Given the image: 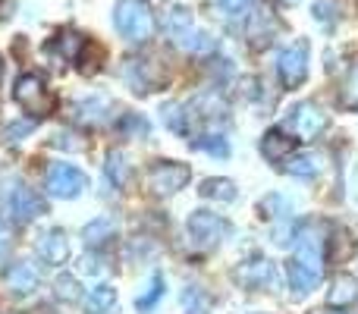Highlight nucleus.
Masks as SVG:
<instances>
[{"label": "nucleus", "instance_id": "obj_36", "mask_svg": "<svg viewBox=\"0 0 358 314\" xmlns=\"http://www.w3.org/2000/svg\"><path fill=\"white\" fill-rule=\"evenodd\" d=\"M0 76H3V63H0Z\"/></svg>", "mask_w": 358, "mask_h": 314}, {"label": "nucleus", "instance_id": "obj_21", "mask_svg": "<svg viewBox=\"0 0 358 314\" xmlns=\"http://www.w3.org/2000/svg\"><path fill=\"white\" fill-rule=\"evenodd\" d=\"M129 157H126V151H110L107 155V179H110L117 189H123L126 183H129Z\"/></svg>", "mask_w": 358, "mask_h": 314}, {"label": "nucleus", "instance_id": "obj_35", "mask_svg": "<svg viewBox=\"0 0 358 314\" xmlns=\"http://www.w3.org/2000/svg\"><path fill=\"white\" fill-rule=\"evenodd\" d=\"M286 3H299V0H286Z\"/></svg>", "mask_w": 358, "mask_h": 314}, {"label": "nucleus", "instance_id": "obj_31", "mask_svg": "<svg viewBox=\"0 0 358 314\" xmlns=\"http://www.w3.org/2000/svg\"><path fill=\"white\" fill-rule=\"evenodd\" d=\"M217 6H220L223 13H229V16H245L252 0H217Z\"/></svg>", "mask_w": 358, "mask_h": 314}, {"label": "nucleus", "instance_id": "obj_5", "mask_svg": "<svg viewBox=\"0 0 358 314\" xmlns=\"http://www.w3.org/2000/svg\"><path fill=\"white\" fill-rule=\"evenodd\" d=\"M324 129H327V113L317 104H311V101L296 104L289 110V117H286V132H289L296 142H311V138H317Z\"/></svg>", "mask_w": 358, "mask_h": 314}, {"label": "nucleus", "instance_id": "obj_19", "mask_svg": "<svg viewBox=\"0 0 358 314\" xmlns=\"http://www.w3.org/2000/svg\"><path fill=\"white\" fill-rule=\"evenodd\" d=\"M73 120L82 126H101L107 120V104L101 98H92V101H79L73 107Z\"/></svg>", "mask_w": 358, "mask_h": 314}, {"label": "nucleus", "instance_id": "obj_18", "mask_svg": "<svg viewBox=\"0 0 358 314\" xmlns=\"http://www.w3.org/2000/svg\"><path fill=\"white\" fill-rule=\"evenodd\" d=\"M113 233H117V227H113L110 217H98V220L85 223V229H82V242H85L88 248H101L113 239Z\"/></svg>", "mask_w": 358, "mask_h": 314}, {"label": "nucleus", "instance_id": "obj_11", "mask_svg": "<svg viewBox=\"0 0 358 314\" xmlns=\"http://www.w3.org/2000/svg\"><path fill=\"white\" fill-rule=\"evenodd\" d=\"M245 38L252 48H267V44L277 38V16H273L271 6H255L252 13H245Z\"/></svg>", "mask_w": 358, "mask_h": 314}, {"label": "nucleus", "instance_id": "obj_12", "mask_svg": "<svg viewBox=\"0 0 358 314\" xmlns=\"http://www.w3.org/2000/svg\"><path fill=\"white\" fill-rule=\"evenodd\" d=\"M236 280H239L245 290H273L277 286V277H273V264L267 258H252L236 271Z\"/></svg>", "mask_w": 358, "mask_h": 314}, {"label": "nucleus", "instance_id": "obj_14", "mask_svg": "<svg viewBox=\"0 0 358 314\" xmlns=\"http://www.w3.org/2000/svg\"><path fill=\"white\" fill-rule=\"evenodd\" d=\"M69 255V245H66V233L63 229H48L38 242V258L48 261V264H63Z\"/></svg>", "mask_w": 358, "mask_h": 314}, {"label": "nucleus", "instance_id": "obj_8", "mask_svg": "<svg viewBox=\"0 0 358 314\" xmlns=\"http://www.w3.org/2000/svg\"><path fill=\"white\" fill-rule=\"evenodd\" d=\"M88 185V176L73 164H54L48 170V192L57 198H76Z\"/></svg>", "mask_w": 358, "mask_h": 314}, {"label": "nucleus", "instance_id": "obj_34", "mask_svg": "<svg viewBox=\"0 0 358 314\" xmlns=\"http://www.w3.org/2000/svg\"><path fill=\"white\" fill-rule=\"evenodd\" d=\"M13 10H16V0H0V19H6Z\"/></svg>", "mask_w": 358, "mask_h": 314}, {"label": "nucleus", "instance_id": "obj_3", "mask_svg": "<svg viewBox=\"0 0 358 314\" xmlns=\"http://www.w3.org/2000/svg\"><path fill=\"white\" fill-rule=\"evenodd\" d=\"M113 22H117L120 35L132 44H145L155 35V13H151L148 0H120L113 10Z\"/></svg>", "mask_w": 358, "mask_h": 314}, {"label": "nucleus", "instance_id": "obj_26", "mask_svg": "<svg viewBox=\"0 0 358 314\" xmlns=\"http://www.w3.org/2000/svg\"><path fill=\"white\" fill-rule=\"evenodd\" d=\"M340 104L346 107V110H358V60L352 63V69H349L346 82H343V92H340Z\"/></svg>", "mask_w": 358, "mask_h": 314}, {"label": "nucleus", "instance_id": "obj_4", "mask_svg": "<svg viewBox=\"0 0 358 314\" xmlns=\"http://www.w3.org/2000/svg\"><path fill=\"white\" fill-rule=\"evenodd\" d=\"M13 98H16V104L22 107L29 117H35V120L50 117V113H54V107H57L54 92H50V88L44 85L41 76H35V73H25L22 79L16 82V88H13Z\"/></svg>", "mask_w": 358, "mask_h": 314}, {"label": "nucleus", "instance_id": "obj_2", "mask_svg": "<svg viewBox=\"0 0 358 314\" xmlns=\"http://www.w3.org/2000/svg\"><path fill=\"white\" fill-rule=\"evenodd\" d=\"M164 31H167V38L179 50H189V54H208V50H214V38L198 29L195 19H192V10L182 3H170L164 10Z\"/></svg>", "mask_w": 358, "mask_h": 314}, {"label": "nucleus", "instance_id": "obj_33", "mask_svg": "<svg viewBox=\"0 0 358 314\" xmlns=\"http://www.w3.org/2000/svg\"><path fill=\"white\" fill-rule=\"evenodd\" d=\"M334 16H336V3H334V0H317V3H315V19H317V22H330Z\"/></svg>", "mask_w": 358, "mask_h": 314}, {"label": "nucleus", "instance_id": "obj_15", "mask_svg": "<svg viewBox=\"0 0 358 314\" xmlns=\"http://www.w3.org/2000/svg\"><path fill=\"white\" fill-rule=\"evenodd\" d=\"M6 286H10L13 296H29V292H35V286H38V273L31 271V264L16 261V264L6 271Z\"/></svg>", "mask_w": 358, "mask_h": 314}, {"label": "nucleus", "instance_id": "obj_7", "mask_svg": "<svg viewBox=\"0 0 358 314\" xmlns=\"http://www.w3.org/2000/svg\"><path fill=\"white\" fill-rule=\"evenodd\" d=\"M192 170L185 164H176V160H161L148 170V189L155 195H173V192L185 189Z\"/></svg>", "mask_w": 358, "mask_h": 314}, {"label": "nucleus", "instance_id": "obj_9", "mask_svg": "<svg viewBox=\"0 0 358 314\" xmlns=\"http://www.w3.org/2000/svg\"><path fill=\"white\" fill-rule=\"evenodd\" d=\"M227 220L220 214H210V210H195L189 217V236L198 242L201 248H214L220 245V239L227 236Z\"/></svg>", "mask_w": 358, "mask_h": 314}, {"label": "nucleus", "instance_id": "obj_20", "mask_svg": "<svg viewBox=\"0 0 358 314\" xmlns=\"http://www.w3.org/2000/svg\"><path fill=\"white\" fill-rule=\"evenodd\" d=\"M113 302H117V290L107 283L94 286V290H88V299H85V308L92 314H104L113 308Z\"/></svg>", "mask_w": 358, "mask_h": 314}, {"label": "nucleus", "instance_id": "obj_32", "mask_svg": "<svg viewBox=\"0 0 358 314\" xmlns=\"http://www.w3.org/2000/svg\"><path fill=\"white\" fill-rule=\"evenodd\" d=\"M29 129H31V123H10L0 129V138H3V142H19V136H25Z\"/></svg>", "mask_w": 358, "mask_h": 314}, {"label": "nucleus", "instance_id": "obj_6", "mask_svg": "<svg viewBox=\"0 0 358 314\" xmlns=\"http://www.w3.org/2000/svg\"><path fill=\"white\" fill-rule=\"evenodd\" d=\"M277 73H280V82H283L286 88H299V85H302L305 76H308V41H305V38L292 41L289 48L280 54Z\"/></svg>", "mask_w": 358, "mask_h": 314}, {"label": "nucleus", "instance_id": "obj_23", "mask_svg": "<svg viewBox=\"0 0 358 314\" xmlns=\"http://www.w3.org/2000/svg\"><path fill=\"white\" fill-rule=\"evenodd\" d=\"M182 308L185 314H210V296L201 286H189L182 292Z\"/></svg>", "mask_w": 358, "mask_h": 314}, {"label": "nucleus", "instance_id": "obj_10", "mask_svg": "<svg viewBox=\"0 0 358 314\" xmlns=\"http://www.w3.org/2000/svg\"><path fill=\"white\" fill-rule=\"evenodd\" d=\"M6 210L16 223H29L44 214V201L25 183H13V192H6Z\"/></svg>", "mask_w": 358, "mask_h": 314}, {"label": "nucleus", "instance_id": "obj_24", "mask_svg": "<svg viewBox=\"0 0 358 314\" xmlns=\"http://www.w3.org/2000/svg\"><path fill=\"white\" fill-rule=\"evenodd\" d=\"M286 160H289V164H286V170H289L292 176L311 179V176H317V173H321V164H317L315 155H299V157H286Z\"/></svg>", "mask_w": 358, "mask_h": 314}, {"label": "nucleus", "instance_id": "obj_25", "mask_svg": "<svg viewBox=\"0 0 358 314\" xmlns=\"http://www.w3.org/2000/svg\"><path fill=\"white\" fill-rule=\"evenodd\" d=\"M164 290H167V286H164V277H161V273H155V277H151V283H148V290L136 299V308L138 311H151L157 305V299L164 296Z\"/></svg>", "mask_w": 358, "mask_h": 314}, {"label": "nucleus", "instance_id": "obj_27", "mask_svg": "<svg viewBox=\"0 0 358 314\" xmlns=\"http://www.w3.org/2000/svg\"><path fill=\"white\" fill-rule=\"evenodd\" d=\"M192 145H195L198 151H208V155H217V157L229 155V145L223 142L220 136H192Z\"/></svg>", "mask_w": 358, "mask_h": 314}, {"label": "nucleus", "instance_id": "obj_17", "mask_svg": "<svg viewBox=\"0 0 358 314\" xmlns=\"http://www.w3.org/2000/svg\"><path fill=\"white\" fill-rule=\"evenodd\" d=\"M355 299H358V280L349 277V273H340L334 290L327 292V305L330 308H349Z\"/></svg>", "mask_w": 358, "mask_h": 314}, {"label": "nucleus", "instance_id": "obj_29", "mask_svg": "<svg viewBox=\"0 0 358 314\" xmlns=\"http://www.w3.org/2000/svg\"><path fill=\"white\" fill-rule=\"evenodd\" d=\"M57 296H60L63 302H79V286H76V280L69 277V273L57 277Z\"/></svg>", "mask_w": 358, "mask_h": 314}, {"label": "nucleus", "instance_id": "obj_1", "mask_svg": "<svg viewBox=\"0 0 358 314\" xmlns=\"http://www.w3.org/2000/svg\"><path fill=\"white\" fill-rule=\"evenodd\" d=\"M296 258L286 264V277L289 286L296 292H308L321 283L324 277V236H321V223H305L296 233Z\"/></svg>", "mask_w": 358, "mask_h": 314}, {"label": "nucleus", "instance_id": "obj_30", "mask_svg": "<svg viewBox=\"0 0 358 314\" xmlns=\"http://www.w3.org/2000/svg\"><path fill=\"white\" fill-rule=\"evenodd\" d=\"M82 48H85V38H82V35H76V31H66V35H60V50L69 57V60H76Z\"/></svg>", "mask_w": 358, "mask_h": 314}, {"label": "nucleus", "instance_id": "obj_22", "mask_svg": "<svg viewBox=\"0 0 358 314\" xmlns=\"http://www.w3.org/2000/svg\"><path fill=\"white\" fill-rule=\"evenodd\" d=\"M201 195L204 198H217V201H233L236 198V183L233 179H204L201 183Z\"/></svg>", "mask_w": 358, "mask_h": 314}, {"label": "nucleus", "instance_id": "obj_16", "mask_svg": "<svg viewBox=\"0 0 358 314\" xmlns=\"http://www.w3.org/2000/svg\"><path fill=\"white\" fill-rule=\"evenodd\" d=\"M126 82L132 85V92H155L157 85V76H151V60H126L123 69Z\"/></svg>", "mask_w": 358, "mask_h": 314}, {"label": "nucleus", "instance_id": "obj_28", "mask_svg": "<svg viewBox=\"0 0 358 314\" xmlns=\"http://www.w3.org/2000/svg\"><path fill=\"white\" fill-rule=\"evenodd\" d=\"M261 210H264L267 217H283L292 210V201H286L283 195H267L264 201H261Z\"/></svg>", "mask_w": 358, "mask_h": 314}, {"label": "nucleus", "instance_id": "obj_13", "mask_svg": "<svg viewBox=\"0 0 358 314\" xmlns=\"http://www.w3.org/2000/svg\"><path fill=\"white\" fill-rule=\"evenodd\" d=\"M292 151H296V138L283 129H271L264 138H261V155L271 160V164H283Z\"/></svg>", "mask_w": 358, "mask_h": 314}]
</instances>
